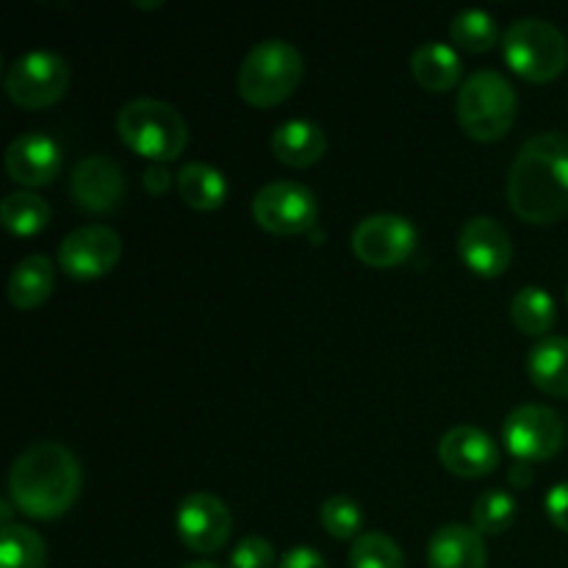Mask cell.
<instances>
[{
	"mask_svg": "<svg viewBox=\"0 0 568 568\" xmlns=\"http://www.w3.org/2000/svg\"><path fill=\"white\" fill-rule=\"evenodd\" d=\"M508 205L527 225H555L568 216V133L527 139L508 172Z\"/></svg>",
	"mask_w": 568,
	"mask_h": 568,
	"instance_id": "1",
	"label": "cell"
},
{
	"mask_svg": "<svg viewBox=\"0 0 568 568\" xmlns=\"http://www.w3.org/2000/svg\"><path fill=\"white\" fill-rule=\"evenodd\" d=\"M83 471L75 455L59 442H37L17 455L9 494L17 510L39 521L61 519L81 494Z\"/></svg>",
	"mask_w": 568,
	"mask_h": 568,
	"instance_id": "2",
	"label": "cell"
},
{
	"mask_svg": "<svg viewBox=\"0 0 568 568\" xmlns=\"http://www.w3.org/2000/svg\"><path fill=\"white\" fill-rule=\"evenodd\" d=\"M122 144L153 164H170L189 144V125L175 105L164 100H131L116 114Z\"/></svg>",
	"mask_w": 568,
	"mask_h": 568,
	"instance_id": "3",
	"label": "cell"
},
{
	"mask_svg": "<svg viewBox=\"0 0 568 568\" xmlns=\"http://www.w3.org/2000/svg\"><path fill=\"white\" fill-rule=\"evenodd\" d=\"M305 75L303 55L283 39H266L244 55L239 67V94L253 109H275L297 92Z\"/></svg>",
	"mask_w": 568,
	"mask_h": 568,
	"instance_id": "4",
	"label": "cell"
},
{
	"mask_svg": "<svg viewBox=\"0 0 568 568\" xmlns=\"http://www.w3.org/2000/svg\"><path fill=\"white\" fill-rule=\"evenodd\" d=\"M516 98L508 78L497 70H477L464 81L458 92V125L475 142H499L514 128Z\"/></svg>",
	"mask_w": 568,
	"mask_h": 568,
	"instance_id": "5",
	"label": "cell"
},
{
	"mask_svg": "<svg viewBox=\"0 0 568 568\" xmlns=\"http://www.w3.org/2000/svg\"><path fill=\"white\" fill-rule=\"evenodd\" d=\"M503 55L530 83H549L568 67V39L547 20H519L505 31Z\"/></svg>",
	"mask_w": 568,
	"mask_h": 568,
	"instance_id": "6",
	"label": "cell"
},
{
	"mask_svg": "<svg viewBox=\"0 0 568 568\" xmlns=\"http://www.w3.org/2000/svg\"><path fill=\"white\" fill-rule=\"evenodd\" d=\"M70 87V64L59 53L33 50L20 55L6 75V94L20 109L37 111L59 103Z\"/></svg>",
	"mask_w": 568,
	"mask_h": 568,
	"instance_id": "7",
	"label": "cell"
},
{
	"mask_svg": "<svg viewBox=\"0 0 568 568\" xmlns=\"http://www.w3.org/2000/svg\"><path fill=\"white\" fill-rule=\"evenodd\" d=\"M503 442L521 464H541L564 449L566 425L547 405H519L505 419Z\"/></svg>",
	"mask_w": 568,
	"mask_h": 568,
	"instance_id": "8",
	"label": "cell"
},
{
	"mask_svg": "<svg viewBox=\"0 0 568 568\" xmlns=\"http://www.w3.org/2000/svg\"><path fill=\"white\" fill-rule=\"evenodd\" d=\"M316 197L294 181H272L253 197V216L272 236H300L316 225Z\"/></svg>",
	"mask_w": 568,
	"mask_h": 568,
	"instance_id": "9",
	"label": "cell"
},
{
	"mask_svg": "<svg viewBox=\"0 0 568 568\" xmlns=\"http://www.w3.org/2000/svg\"><path fill=\"white\" fill-rule=\"evenodd\" d=\"M419 233L405 216L375 214L353 231V253L372 270H394L414 255Z\"/></svg>",
	"mask_w": 568,
	"mask_h": 568,
	"instance_id": "10",
	"label": "cell"
},
{
	"mask_svg": "<svg viewBox=\"0 0 568 568\" xmlns=\"http://www.w3.org/2000/svg\"><path fill=\"white\" fill-rule=\"evenodd\" d=\"M122 258L120 233L109 225H83L72 231L59 247V266L75 281H98L109 275Z\"/></svg>",
	"mask_w": 568,
	"mask_h": 568,
	"instance_id": "11",
	"label": "cell"
},
{
	"mask_svg": "<svg viewBox=\"0 0 568 568\" xmlns=\"http://www.w3.org/2000/svg\"><path fill=\"white\" fill-rule=\"evenodd\" d=\"M175 527L181 541L186 544L192 552L211 555L220 552L227 544L233 530V516L227 505L214 494H189L175 514Z\"/></svg>",
	"mask_w": 568,
	"mask_h": 568,
	"instance_id": "12",
	"label": "cell"
},
{
	"mask_svg": "<svg viewBox=\"0 0 568 568\" xmlns=\"http://www.w3.org/2000/svg\"><path fill=\"white\" fill-rule=\"evenodd\" d=\"M460 261L480 277H499L514 264L510 233L491 216H475L460 227Z\"/></svg>",
	"mask_w": 568,
	"mask_h": 568,
	"instance_id": "13",
	"label": "cell"
},
{
	"mask_svg": "<svg viewBox=\"0 0 568 568\" xmlns=\"http://www.w3.org/2000/svg\"><path fill=\"white\" fill-rule=\"evenodd\" d=\"M438 460H442L449 475L477 480V477H486L497 469L503 453H499L497 442L486 430L460 425L444 433V438L438 442Z\"/></svg>",
	"mask_w": 568,
	"mask_h": 568,
	"instance_id": "14",
	"label": "cell"
},
{
	"mask_svg": "<svg viewBox=\"0 0 568 568\" xmlns=\"http://www.w3.org/2000/svg\"><path fill=\"white\" fill-rule=\"evenodd\" d=\"M70 194L75 205L89 214H109L125 197V175L120 164L105 155H89L78 161L70 178Z\"/></svg>",
	"mask_w": 568,
	"mask_h": 568,
	"instance_id": "15",
	"label": "cell"
},
{
	"mask_svg": "<svg viewBox=\"0 0 568 568\" xmlns=\"http://www.w3.org/2000/svg\"><path fill=\"white\" fill-rule=\"evenodd\" d=\"M61 164L64 159H61L59 142L39 131L22 133L6 150V172L11 181L22 186H48L59 178Z\"/></svg>",
	"mask_w": 568,
	"mask_h": 568,
	"instance_id": "16",
	"label": "cell"
},
{
	"mask_svg": "<svg viewBox=\"0 0 568 568\" xmlns=\"http://www.w3.org/2000/svg\"><path fill=\"white\" fill-rule=\"evenodd\" d=\"M486 541L469 525L438 527L427 544V568H486Z\"/></svg>",
	"mask_w": 568,
	"mask_h": 568,
	"instance_id": "17",
	"label": "cell"
},
{
	"mask_svg": "<svg viewBox=\"0 0 568 568\" xmlns=\"http://www.w3.org/2000/svg\"><path fill=\"white\" fill-rule=\"evenodd\" d=\"M327 150V136L316 122L311 120H288L275 128L272 133V155L281 164L305 170L322 161Z\"/></svg>",
	"mask_w": 568,
	"mask_h": 568,
	"instance_id": "18",
	"label": "cell"
},
{
	"mask_svg": "<svg viewBox=\"0 0 568 568\" xmlns=\"http://www.w3.org/2000/svg\"><path fill=\"white\" fill-rule=\"evenodd\" d=\"M527 375L532 386L549 397L568 399V338L547 336L527 353Z\"/></svg>",
	"mask_w": 568,
	"mask_h": 568,
	"instance_id": "19",
	"label": "cell"
},
{
	"mask_svg": "<svg viewBox=\"0 0 568 568\" xmlns=\"http://www.w3.org/2000/svg\"><path fill=\"white\" fill-rule=\"evenodd\" d=\"M410 72L422 89L442 94L458 87L460 75H464V61L449 44L427 42L410 59Z\"/></svg>",
	"mask_w": 568,
	"mask_h": 568,
	"instance_id": "20",
	"label": "cell"
},
{
	"mask_svg": "<svg viewBox=\"0 0 568 568\" xmlns=\"http://www.w3.org/2000/svg\"><path fill=\"white\" fill-rule=\"evenodd\" d=\"M55 288V270L48 255H28L9 277V303L17 311H33L48 303Z\"/></svg>",
	"mask_w": 568,
	"mask_h": 568,
	"instance_id": "21",
	"label": "cell"
},
{
	"mask_svg": "<svg viewBox=\"0 0 568 568\" xmlns=\"http://www.w3.org/2000/svg\"><path fill=\"white\" fill-rule=\"evenodd\" d=\"M175 183L183 203L194 211H216L227 200L225 175L220 170H214L211 164H200V161L183 164Z\"/></svg>",
	"mask_w": 568,
	"mask_h": 568,
	"instance_id": "22",
	"label": "cell"
},
{
	"mask_svg": "<svg viewBox=\"0 0 568 568\" xmlns=\"http://www.w3.org/2000/svg\"><path fill=\"white\" fill-rule=\"evenodd\" d=\"M510 320L525 336L547 338V333L558 322V305L552 294L544 292L541 286H525L510 300Z\"/></svg>",
	"mask_w": 568,
	"mask_h": 568,
	"instance_id": "23",
	"label": "cell"
},
{
	"mask_svg": "<svg viewBox=\"0 0 568 568\" xmlns=\"http://www.w3.org/2000/svg\"><path fill=\"white\" fill-rule=\"evenodd\" d=\"M0 568H48V547L42 536L26 525L0 530Z\"/></svg>",
	"mask_w": 568,
	"mask_h": 568,
	"instance_id": "24",
	"label": "cell"
},
{
	"mask_svg": "<svg viewBox=\"0 0 568 568\" xmlns=\"http://www.w3.org/2000/svg\"><path fill=\"white\" fill-rule=\"evenodd\" d=\"M0 222L14 236H37L50 225V205L39 194L14 192L0 205Z\"/></svg>",
	"mask_w": 568,
	"mask_h": 568,
	"instance_id": "25",
	"label": "cell"
},
{
	"mask_svg": "<svg viewBox=\"0 0 568 568\" xmlns=\"http://www.w3.org/2000/svg\"><path fill=\"white\" fill-rule=\"evenodd\" d=\"M449 33H453V42L471 55L488 53L499 39L497 20H494L488 11H480V9H469L455 14L453 26H449Z\"/></svg>",
	"mask_w": 568,
	"mask_h": 568,
	"instance_id": "26",
	"label": "cell"
},
{
	"mask_svg": "<svg viewBox=\"0 0 568 568\" xmlns=\"http://www.w3.org/2000/svg\"><path fill=\"white\" fill-rule=\"evenodd\" d=\"M516 521V499L503 488H491L477 497L471 508V527L480 536H503Z\"/></svg>",
	"mask_w": 568,
	"mask_h": 568,
	"instance_id": "27",
	"label": "cell"
},
{
	"mask_svg": "<svg viewBox=\"0 0 568 568\" xmlns=\"http://www.w3.org/2000/svg\"><path fill=\"white\" fill-rule=\"evenodd\" d=\"M349 568H405V555L386 532H361L349 549Z\"/></svg>",
	"mask_w": 568,
	"mask_h": 568,
	"instance_id": "28",
	"label": "cell"
},
{
	"mask_svg": "<svg viewBox=\"0 0 568 568\" xmlns=\"http://www.w3.org/2000/svg\"><path fill=\"white\" fill-rule=\"evenodd\" d=\"M320 519L327 536L338 538V541H349V538L355 541L361 536V525H364L361 505L349 497L325 499V505L320 510Z\"/></svg>",
	"mask_w": 568,
	"mask_h": 568,
	"instance_id": "29",
	"label": "cell"
},
{
	"mask_svg": "<svg viewBox=\"0 0 568 568\" xmlns=\"http://www.w3.org/2000/svg\"><path fill=\"white\" fill-rule=\"evenodd\" d=\"M227 568H275V549L266 538L247 536L236 544Z\"/></svg>",
	"mask_w": 568,
	"mask_h": 568,
	"instance_id": "30",
	"label": "cell"
},
{
	"mask_svg": "<svg viewBox=\"0 0 568 568\" xmlns=\"http://www.w3.org/2000/svg\"><path fill=\"white\" fill-rule=\"evenodd\" d=\"M547 516L558 530L568 532V483H560L547 494Z\"/></svg>",
	"mask_w": 568,
	"mask_h": 568,
	"instance_id": "31",
	"label": "cell"
},
{
	"mask_svg": "<svg viewBox=\"0 0 568 568\" xmlns=\"http://www.w3.org/2000/svg\"><path fill=\"white\" fill-rule=\"evenodd\" d=\"M277 568H327V560L311 547H294L292 552L283 555Z\"/></svg>",
	"mask_w": 568,
	"mask_h": 568,
	"instance_id": "32",
	"label": "cell"
},
{
	"mask_svg": "<svg viewBox=\"0 0 568 568\" xmlns=\"http://www.w3.org/2000/svg\"><path fill=\"white\" fill-rule=\"evenodd\" d=\"M172 186V175L164 170V164H155L144 172V189L150 194H164Z\"/></svg>",
	"mask_w": 568,
	"mask_h": 568,
	"instance_id": "33",
	"label": "cell"
},
{
	"mask_svg": "<svg viewBox=\"0 0 568 568\" xmlns=\"http://www.w3.org/2000/svg\"><path fill=\"white\" fill-rule=\"evenodd\" d=\"M510 483H514L516 488H527L532 483V466L530 464H516L514 469H510Z\"/></svg>",
	"mask_w": 568,
	"mask_h": 568,
	"instance_id": "34",
	"label": "cell"
},
{
	"mask_svg": "<svg viewBox=\"0 0 568 568\" xmlns=\"http://www.w3.org/2000/svg\"><path fill=\"white\" fill-rule=\"evenodd\" d=\"M11 499H3V503H0V516H3V527H9V525H14V521H11V514H14V510H11Z\"/></svg>",
	"mask_w": 568,
	"mask_h": 568,
	"instance_id": "35",
	"label": "cell"
},
{
	"mask_svg": "<svg viewBox=\"0 0 568 568\" xmlns=\"http://www.w3.org/2000/svg\"><path fill=\"white\" fill-rule=\"evenodd\" d=\"M183 568H220V566L209 564V560H200V564H189V566H183Z\"/></svg>",
	"mask_w": 568,
	"mask_h": 568,
	"instance_id": "36",
	"label": "cell"
}]
</instances>
